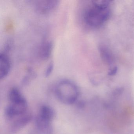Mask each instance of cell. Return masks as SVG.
<instances>
[{
  "label": "cell",
  "mask_w": 134,
  "mask_h": 134,
  "mask_svg": "<svg viewBox=\"0 0 134 134\" xmlns=\"http://www.w3.org/2000/svg\"><path fill=\"white\" fill-rule=\"evenodd\" d=\"M110 4L111 1H92L83 12L84 22L91 28L102 26L110 17Z\"/></svg>",
  "instance_id": "obj_1"
},
{
  "label": "cell",
  "mask_w": 134,
  "mask_h": 134,
  "mask_svg": "<svg viewBox=\"0 0 134 134\" xmlns=\"http://www.w3.org/2000/svg\"><path fill=\"white\" fill-rule=\"evenodd\" d=\"M55 91L59 100L67 105L74 103L79 96L77 86L69 80L60 81L56 85Z\"/></svg>",
  "instance_id": "obj_2"
},
{
  "label": "cell",
  "mask_w": 134,
  "mask_h": 134,
  "mask_svg": "<svg viewBox=\"0 0 134 134\" xmlns=\"http://www.w3.org/2000/svg\"><path fill=\"white\" fill-rule=\"evenodd\" d=\"M59 1L56 0L35 1L34 6L36 11L41 14H47L54 11L58 7Z\"/></svg>",
  "instance_id": "obj_3"
},
{
  "label": "cell",
  "mask_w": 134,
  "mask_h": 134,
  "mask_svg": "<svg viewBox=\"0 0 134 134\" xmlns=\"http://www.w3.org/2000/svg\"><path fill=\"white\" fill-rule=\"evenodd\" d=\"M11 68L10 57L5 52L0 54V78L4 79L9 74Z\"/></svg>",
  "instance_id": "obj_4"
},
{
  "label": "cell",
  "mask_w": 134,
  "mask_h": 134,
  "mask_svg": "<svg viewBox=\"0 0 134 134\" xmlns=\"http://www.w3.org/2000/svg\"><path fill=\"white\" fill-rule=\"evenodd\" d=\"M53 45L50 40L44 41L40 46L38 51L39 57L42 60L48 59L52 52Z\"/></svg>",
  "instance_id": "obj_5"
},
{
  "label": "cell",
  "mask_w": 134,
  "mask_h": 134,
  "mask_svg": "<svg viewBox=\"0 0 134 134\" xmlns=\"http://www.w3.org/2000/svg\"><path fill=\"white\" fill-rule=\"evenodd\" d=\"M52 121L37 116L36 119V125L38 129L44 134H51L52 128Z\"/></svg>",
  "instance_id": "obj_6"
},
{
  "label": "cell",
  "mask_w": 134,
  "mask_h": 134,
  "mask_svg": "<svg viewBox=\"0 0 134 134\" xmlns=\"http://www.w3.org/2000/svg\"><path fill=\"white\" fill-rule=\"evenodd\" d=\"M38 116L52 121L55 116L54 110L49 106L43 105L40 109Z\"/></svg>",
  "instance_id": "obj_7"
},
{
  "label": "cell",
  "mask_w": 134,
  "mask_h": 134,
  "mask_svg": "<svg viewBox=\"0 0 134 134\" xmlns=\"http://www.w3.org/2000/svg\"><path fill=\"white\" fill-rule=\"evenodd\" d=\"M53 68H54V65L52 63H51L48 65L45 70V72H44V75L45 76L48 77L51 75L53 71Z\"/></svg>",
  "instance_id": "obj_8"
}]
</instances>
